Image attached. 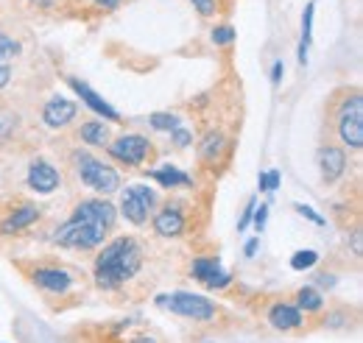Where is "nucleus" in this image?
Here are the masks:
<instances>
[{"mask_svg":"<svg viewBox=\"0 0 363 343\" xmlns=\"http://www.w3.org/2000/svg\"><path fill=\"white\" fill-rule=\"evenodd\" d=\"M171 140H174V145H177V148H187V145H190V142H193V134H190V131L187 129H174L171 131Z\"/></svg>","mask_w":363,"mask_h":343,"instance_id":"obj_30","label":"nucleus"},{"mask_svg":"<svg viewBox=\"0 0 363 343\" xmlns=\"http://www.w3.org/2000/svg\"><path fill=\"white\" fill-rule=\"evenodd\" d=\"M76 112L79 106L67 98H50L45 106H43V123L48 129H65L76 120Z\"/></svg>","mask_w":363,"mask_h":343,"instance_id":"obj_11","label":"nucleus"},{"mask_svg":"<svg viewBox=\"0 0 363 343\" xmlns=\"http://www.w3.org/2000/svg\"><path fill=\"white\" fill-rule=\"evenodd\" d=\"M26 184H28L34 193H40V196H48V193L59 190V184H62V176H59V171H56L50 162H45V159H37V162H31V165H28Z\"/></svg>","mask_w":363,"mask_h":343,"instance_id":"obj_9","label":"nucleus"},{"mask_svg":"<svg viewBox=\"0 0 363 343\" xmlns=\"http://www.w3.org/2000/svg\"><path fill=\"white\" fill-rule=\"evenodd\" d=\"M31 279L37 288H43L48 293H67L73 288V276L65 268H37Z\"/></svg>","mask_w":363,"mask_h":343,"instance_id":"obj_12","label":"nucleus"},{"mask_svg":"<svg viewBox=\"0 0 363 343\" xmlns=\"http://www.w3.org/2000/svg\"><path fill=\"white\" fill-rule=\"evenodd\" d=\"M193 3V9L201 14V17H213L216 11H218V3L216 0H190Z\"/></svg>","mask_w":363,"mask_h":343,"instance_id":"obj_27","label":"nucleus"},{"mask_svg":"<svg viewBox=\"0 0 363 343\" xmlns=\"http://www.w3.org/2000/svg\"><path fill=\"white\" fill-rule=\"evenodd\" d=\"M20 50H23V45L17 43V40L0 34V64L9 62V59H14V56H20Z\"/></svg>","mask_w":363,"mask_h":343,"instance_id":"obj_24","label":"nucleus"},{"mask_svg":"<svg viewBox=\"0 0 363 343\" xmlns=\"http://www.w3.org/2000/svg\"><path fill=\"white\" fill-rule=\"evenodd\" d=\"M129 343H157L154 338H135V341H129Z\"/></svg>","mask_w":363,"mask_h":343,"instance_id":"obj_38","label":"nucleus"},{"mask_svg":"<svg viewBox=\"0 0 363 343\" xmlns=\"http://www.w3.org/2000/svg\"><path fill=\"white\" fill-rule=\"evenodd\" d=\"M73 162H76V173H79L82 184H87L90 190L104 193V196L118 193V187H121V173L115 171L112 165L95 159L87 151H76V154H73Z\"/></svg>","mask_w":363,"mask_h":343,"instance_id":"obj_3","label":"nucleus"},{"mask_svg":"<svg viewBox=\"0 0 363 343\" xmlns=\"http://www.w3.org/2000/svg\"><path fill=\"white\" fill-rule=\"evenodd\" d=\"M115 207L104 198H84L76 204L73 215L53 232V243L62 249H79V252H90L98 249L106 235L115 226Z\"/></svg>","mask_w":363,"mask_h":343,"instance_id":"obj_1","label":"nucleus"},{"mask_svg":"<svg viewBox=\"0 0 363 343\" xmlns=\"http://www.w3.org/2000/svg\"><path fill=\"white\" fill-rule=\"evenodd\" d=\"M79 140L92 145V148H106L109 145V129L101 120H90L79 129Z\"/></svg>","mask_w":363,"mask_h":343,"instance_id":"obj_18","label":"nucleus"},{"mask_svg":"<svg viewBox=\"0 0 363 343\" xmlns=\"http://www.w3.org/2000/svg\"><path fill=\"white\" fill-rule=\"evenodd\" d=\"M269 324L279 332H294L305 324V315L299 307L294 304H285V301H277L272 310H269Z\"/></svg>","mask_w":363,"mask_h":343,"instance_id":"obj_13","label":"nucleus"},{"mask_svg":"<svg viewBox=\"0 0 363 343\" xmlns=\"http://www.w3.org/2000/svg\"><path fill=\"white\" fill-rule=\"evenodd\" d=\"M352 252H355L358 257L363 254V235L361 232H355V235H352Z\"/></svg>","mask_w":363,"mask_h":343,"instance_id":"obj_35","label":"nucleus"},{"mask_svg":"<svg viewBox=\"0 0 363 343\" xmlns=\"http://www.w3.org/2000/svg\"><path fill=\"white\" fill-rule=\"evenodd\" d=\"M282 73H285V64H282V62L277 59V62H274V67H272V84L274 86L282 81Z\"/></svg>","mask_w":363,"mask_h":343,"instance_id":"obj_33","label":"nucleus"},{"mask_svg":"<svg viewBox=\"0 0 363 343\" xmlns=\"http://www.w3.org/2000/svg\"><path fill=\"white\" fill-rule=\"evenodd\" d=\"M252 218H255V229H257V232H263V229H266V220H269V207H266V204H260V210H255Z\"/></svg>","mask_w":363,"mask_h":343,"instance_id":"obj_32","label":"nucleus"},{"mask_svg":"<svg viewBox=\"0 0 363 343\" xmlns=\"http://www.w3.org/2000/svg\"><path fill=\"white\" fill-rule=\"evenodd\" d=\"M143 268V249L135 237H115L104 246V252L95 259L92 276L101 291H118L129 279H135Z\"/></svg>","mask_w":363,"mask_h":343,"instance_id":"obj_2","label":"nucleus"},{"mask_svg":"<svg viewBox=\"0 0 363 343\" xmlns=\"http://www.w3.org/2000/svg\"><path fill=\"white\" fill-rule=\"evenodd\" d=\"M335 129H338V137H341L344 145H350L352 151H361L363 148V98H361V92H352V95L341 103Z\"/></svg>","mask_w":363,"mask_h":343,"instance_id":"obj_5","label":"nucleus"},{"mask_svg":"<svg viewBox=\"0 0 363 343\" xmlns=\"http://www.w3.org/2000/svg\"><path fill=\"white\" fill-rule=\"evenodd\" d=\"M313 11L316 6L308 3L305 14H302V43H299V64H308V47H311V37H313Z\"/></svg>","mask_w":363,"mask_h":343,"instance_id":"obj_19","label":"nucleus"},{"mask_svg":"<svg viewBox=\"0 0 363 343\" xmlns=\"http://www.w3.org/2000/svg\"><path fill=\"white\" fill-rule=\"evenodd\" d=\"M229 282H232V274H229V271H224V268L213 271V274L204 279V285H207V288H213V291H221V288H227Z\"/></svg>","mask_w":363,"mask_h":343,"instance_id":"obj_25","label":"nucleus"},{"mask_svg":"<svg viewBox=\"0 0 363 343\" xmlns=\"http://www.w3.org/2000/svg\"><path fill=\"white\" fill-rule=\"evenodd\" d=\"M257 184H260V190H277V187H279V171L260 173Z\"/></svg>","mask_w":363,"mask_h":343,"instance_id":"obj_28","label":"nucleus"},{"mask_svg":"<svg viewBox=\"0 0 363 343\" xmlns=\"http://www.w3.org/2000/svg\"><path fill=\"white\" fill-rule=\"evenodd\" d=\"M318 262V254L313 249H305V252H296L294 257H291V268L294 271H308V268H313Z\"/></svg>","mask_w":363,"mask_h":343,"instance_id":"obj_23","label":"nucleus"},{"mask_svg":"<svg viewBox=\"0 0 363 343\" xmlns=\"http://www.w3.org/2000/svg\"><path fill=\"white\" fill-rule=\"evenodd\" d=\"M154 210H157V193H154V187H148V184H132V187H126L121 193V213H123V218L129 223L143 226L151 218Z\"/></svg>","mask_w":363,"mask_h":343,"instance_id":"obj_6","label":"nucleus"},{"mask_svg":"<svg viewBox=\"0 0 363 343\" xmlns=\"http://www.w3.org/2000/svg\"><path fill=\"white\" fill-rule=\"evenodd\" d=\"M148 126L154 131H171L174 129H179L182 126V120H179V115H174V112H154L151 118H148Z\"/></svg>","mask_w":363,"mask_h":343,"instance_id":"obj_21","label":"nucleus"},{"mask_svg":"<svg viewBox=\"0 0 363 343\" xmlns=\"http://www.w3.org/2000/svg\"><path fill=\"white\" fill-rule=\"evenodd\" d=\"M70 86L76 89V95L90 106L95 115H101V118H106V120H112V123H121V115H118V109H112L95 89H90V86L84 84V81H79V79H70Z\"/></svg>","mask_w":363,"mask_h":343,"instance_id":"obj_14","label":"nucleus"},{"mask_svg":"<svg viewBox=\"0 0 363 343\" xmlns=\"http://www.w3.org/2000/svg\"><path fill=\"white\" fill-rule=\"evenodd\" d=\"M106 151H109L118 162L140 168V165L151 157V140L143 137V134H123V137H118L115 142H109Z\"/></svg>","mask_w":363,"mask_h":343,"instance_id":"obj_7","label":"nucleus"},{"mask_svg":"<svg viewBox=\"0 0 363 343\" xmlns=\"http://www.w3.org/2000/svg\"><path fill=\"white\" fill-rule=\"evenodd\" d=\"M255 210H257V201H255V198H249L246 210H243V215H240V220H238V232H243V229L249 226V220H252V215H255Z\"/></svg>","mask_w":363,"mask_h":343,"instance_id":"obj_31","label":"nucleus"},{"mask_svg":"<svg viewBox=\"0 0 363 343\" xmlns=\"http://www.w3.org/2000/svg\"><path fill=\"white\" fill-rule=\"evenodd\" d=\"M316 165L321 179L327 184H335L344 176V171H347V154L338 145H321L316 151Z\"/></svg>","mask_w":363,"mask_h":343,"instance_id":"obj_8","label":"nucleus"},{"mask_svg":"<svg viewBox=\"0 0 363 343\" xmlns=\"http://www.w3.org/2000/svg\"><path fill=\"white\" fill-rule=\"evenodd\" d=\"M294 210H296V213L302 215V218H308V220H313L316 226H324V223H327V220H324V218H321V215H318L316 210H313V207H308V204H296Z\"/></svg>","mask_w":363,"mask_h":343,"instance_id":"obj_29","label":"nucleus"},{"mask_svg":"<svg viewBox=\"0 0 363 343\" xmlns=\"http://www.w3.org/2000/svg\"><path fill=\"white\" fill-rule=\"evenodd\" d=\"M95 3H98L101 9H106V11H112V9H118L123 0H95Z\"/></svg>","mask_w":363,"mask_h":343,"instance_id":"obj_36","label":"nucleus"},{"mask_svg":"<svg viewBox=\"0 0 363 343\" xmlns=\"http://www.w3.org/2000/svg\"><path fill=\"white\" fill-rule=\"evenodd\" d=\"M221 268V259L218 257H199L193 259V268H190V274H193V279H199V282H204L213 271H218Z\"/></svg>","mask_w":363,"mask_h":343,"instance_id":"obj_22","label":"nucleus"},{"mask_svg":"<svg viewBox=\"0 0 363 343\" xmlns=\"http://www.w3.org/2000/svg\"><path fill=\"white\" fill-rule=\"evenodd\" d=\"M11 84V67L9 64H0V89Z\"/></svg>","mask_w":363,"mask_h":343,"instance_id":"obj_34","label":"nucleus"},{"mask_svg":"<svg viewBox=\"0 0 363 343\" xmlns=\"http://www.w3.org/2000/svg\"><path fill=\"white\" fill-rule=\"evenodd\" d=\"M148 179H154L160 187H190L193 184V179L187 176L184 171L179 168H174V165H162V168H157V171H148Z\"/></svg>","mask_w":363,"mask_h":343,"instance_id":"obj_16","label":"nucleus"},{"mask_svg":"<svg viewBox=\"0 0 363 343\" xmlns=\"http://www.w3.org/2000/svg\"><path fill=\"white\" fill-rule=\"evenodd\" d=\"M296 307L302 313H318V310H324V299H321L316 288H299L296 291Z\"/></svg>","mask_w":363,"mask_h":343,"instance_id":"obj_20","label":"nucleus"},{"mask_svg":"<svg viewBox=\"0 0 363 343\" xmlns=\"http://www.w3.org/2000/svg\"><path fill=\"white\" fill-rule=\"evenodd\" d=\"M160 307L177 313L182 318H190V321H199V324H207L216 318L218 307L210 299H204L201 293H187V291H177V293H168V296H160L157 299Z\"/></svg>","mask_w":363,"mask_h":343,"instance_id":"obj_4","label":"nucleus"},{"mask_svg":"<svg viewBox=\"0 0 363 343\" xmlns=\"http://www.w3.org/2000/svg\"><path fill=\"white\" fill-rule=\"evenodd\" d=\"M257 246H260V240H257V237H255V240H249V243H246V249H243V252H246V257H255Z\"/></svg>","mask_w":363,"mask_h":343,"instance_id":"obj_37","label":"nucleus"},{"mask_svg":"<svg viewBox=\"0 0 363 343\" xmlns=\"http://www.w3.org/2000/svg\"><path fill=\"white\" fill-rule=\"evenodd\" d=\"M184 226H187V220H184L179 201H168L154 215V232L160 237H179V235H184Z\"/></svg>","mask_w":363,"mask_h":343,"instance_id":"obj_10","label":"nucleus"},{"mask_svg":"<svg viewBox=\"0 0 363 343\" xmlns=\"http://www.w3.org/2000/svg\"><path fill=\"white\" fill-rule=\"evenodd\" d=\"M224 148H227V140H224V134H221V131H210V134L201 140V145H199V157H201V162H207V165H216V162L221 159Z\"/></svg>","mask_w":363,"mask_h":343,"instance_id":"obj_17","label":"nucleus"},{"mask_svg":"<svg viewBox=\"0 0 363 343\" xmlns=\"http://www.w3.org/2000/svg\"><path fill=\"white\" fill-rule=\"evenodd\" d=\"M37 218H40V207H34V204H23L20 210H14V213L0 223V235H14V232L31 226Z\"/></svg>","mask_w":363,"mask_h":343,"instance_id":"obj_15","label":"nucleus"},{"mask_svg":"<svg viewBox=\"0 0 363 343\" xmlns=\"http://www.w3.org/2000/svg\"><path fill=\"white\" fill-rule=\"evenodd\" d=\"M235 37H238V34H235L232 26H216V28H213V43L216 45H232Z\"/></svg>","mask_w":363,"mask_h":343,"instance_id":"obj_26","label":"nucleus"}]
</instances>
